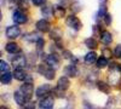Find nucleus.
<instances>
[{
	"label": "nucleus",
	"instance_id": "6ab92c4d",
	"mask_svg": "<svg viewBox=\"0 0 121 109\" xmlns=\"http://www.w3.org/2000/svg\"><path fill=\"white\" fill-rule=\"evenodd\" d=\"M23 39H24L27 43H36L40 38H39L35 33H29V34H26V35L23 36Z\"/></svg>",
	"mask_w": 121,
	"mask_h": 109
},
{
	"label": "nucleus",
	"instance_id": "72a5a7b5",
	"mask_svg": "<svg viewBox=\"0 0 121 109\" xmlns=\"http://www.w3.org/2000/svg\"><path fill=\"white\" fill-rule=\"evenodd\" d=\"M80 9H81V6L79 5V3H75V4H73V6H72V10H73V12H79L80 11Z\"/></svg>",
	"mask_w": 121,
	"mask_h": 109
},
{
	"label": "nucleus",
	"instance_id": "473e14b6",
	"mask_svg": "<svg viewBox=\"0 0 121 109\" xmlns=\"http://www.w3.org/2000/svg\"><path fill=\"white\" fill-rule=\"evenodd\" d=\"M82 108L84 109H93V105L91 104L88 101H82Z\"/></svg>",
	"mask_w": 121,
	"mask_h": 109
},
{
	"label": "nucleus",
	"instance_id": "412c9836",
	"mask_svg": "<svg viewBox=\"0 0 121 109\" xmlns=\"http://www.w3.org/2000/svg\"><path fill=\"white\" fill-rule=\"evenodd\" d=\"M41 12H43V15L45 16V17H51L52 15H53V10H52V7L51 6H44L43 7V10H41Z\"/></svg>",
	"mask_w": 121,
	"mask_h": 109
},
{
	"label": "nucleus",
	"instance_id": "4be33fe9",
	"mask_svg": "<svg viewBox=\"0 0 121 109\" xmlns=\"http://www.w3.org/2000/svg\"><path fill=\"white\" fill-rule=\"evenodd\" d=\"M11 78H12V75L10 74V73L1 74V84H4V85H9L10 83H11Z\"/></svg>",
	"mask_w": 121,
	"mask_h": 109
},
{
	"label": "nucleus",
	"instance_id": "9b49d317",
	"mask_svg": "<svg viewBox=\"0 0 121 109\" xmlns=\"http://www.w3.org/2000/svg\"><path fill=\"white\" fill-rule=\"evenodd\" d=\"M97 61H98L97 53L93 52V51L87 52V55H86L85 58H84V62H85V64H87V65H91V64H93V63H97Z\"/></svg>",
	"mask_w": 121,
	"mask_h": 109
},
{
	"label": "nucleus",
	"instance_id": "c85d7f7f",
	"mask_svg": "<svg viewBox=\"0 0 121 109\" xmlns=\"http://www.w3.org/2000/svg\"><path fill=\"white\" fill-rule=\"evenodd\" d=\"M114 56L116 58H121V45H117L115 48H114V51H113Z\"/></svg>",
	"mask_w": 121,
	"mask_h": 109
},
{
	"label": "nucleus",
	"instance_id": "7c9ffc66",
	"mask_svg": "<svg viewBox=\"0 0 121 109\" xmlns=\"http://www.w3.org/2000/svg\"><path fill=\"white\" fill-rule=\"evenodd\" d=\"M103 21H104V23H105L107 26H110V24H112V16H110L109 13H107V15L103 17Z\"/></svg>",
	"mask_w": 121,
	"mask_h": 109
},
{
	"label": "nucleus",
	"instance_id": "c756f323",
	"mask_svg": "<svg viewBox=\"0 0 121 109\" xmlns=\"http://www.w3.org/2000/svg\"><path fill=\"white\" fill-rule=\"evenodd\" d=\"M23 109H35V103L28 101V102L23 105Z\"/></svg>",
	"mask_w": 121,
	"mask_h": 109
},
{
	"label": "nucleus",
	"instance_id": "f8f14e48",
	"mask_svg": "<svg viewBox=\"0 0 121 109\" xmlns=\"http://www.w3.org/2000/svg\"><path fill=\"white\" fill-rule=\"evenodd\" d=\"M100 41H102V44L103 45H110L112 44V41H113V35H112V33H109L108 31H104V32H102L100 33Z\"/></svg>",
	"mask_w": 121,
	"mask_h": 109
},
{
	"label": "nucleus",
	"instance_id": "b1692460",
	"mask_svg": "<svg viewBox=\"0 0 121 109\" xmlns=\"http://www.w3.org/2000/svg\"><path fill=\"white\" fill-rule=\"evenodd\" d=\"M55 13H56L57 17H63V16L65 15V10H64L62 6H57V7L55 9Z\"/></svg>",
	"mask_w": 121,
	"mask_h": 109
},
{
	"label": "nucleus",
	"instance_id": "1a4fd4ad",
	"mask_svg": "<svg viewBox=\"0 0 121 109\" xmlns=\"http://www.w3.org/2000/svg\"><path fill=\"white\" fill-rule=\"evenodd\" d=\"M69 86H70V81H69V79L67 76H60L58 79L57 88H59V90H62V91H67L69 88Z\"/></svg>",
	"mask_w": 121,
	"mask_h": 109
},
{
	"label": "nucleus",
	"instance_id": "aec40b11",
	"mask_svg": "<svg viewBox=\"0 0 121 109\" xmlns=\"http://www.w3.org/2000/svg\"><path fill=\"white\" fill-rule=\"evenodd\" d=\"M108 58H105V57H100V58H98V61H97V63H96V65L99 68V69H102V68H105L107 65H108Z\"/></svg>",
	"mask_w": 121,
	"mask_h": 109
},
{
	"label": "nucleus",
	"instance_id": "5701e85b",
	"mask_svg": "<svg viewBox=\"0 0 121 109\" xmlns=\"http://www.w3.org/2000/svg\"><path fill=\"white\" fill-rule=\"evenodd\" d=\"M0 70H1V74L9 73V64H7V62L4 61V59L0 61Z\"/></svg>",
	"mask_w": 121,
	"mask_h": 109
},
{
	"label": "nucleus",
	"instance_id": "393cba45",
	"mask_svg": "<svg viewBox=\"0 0 121 109\" xmlns=\"http://www.w3.org/2000/svg\"><path fill=\"white\" fill-rule=\"evenodd\" d=\"M60 36H62V35H60V33H59L58 29H56V31H52L51 33H50V38L53 39V40H57V41L60 39Z\"/></svg>",
	"mask_w": 121,
	"mask_h": 109
},
{
	"label": "nucleus",
	"instance_id": "79ce46f5",
	"mask_svg": "<svg viewBox=\"0 0 121 109\" xmlns=\"http://www.w3.org/2000/svg\"><path fill=\"white\" fill-rule=\"evenodd\" d=\"M99 109H105V108H99Z\"/></svg>",
	"mask_w": 121,
	"mask_h": 109
},
{
	"label": "nucleus",
	"instance_id": "39448f33",
	"mask_svg": "<svg viewBox=\"0 0 121 109\" xmlns=\"http://www.w3.org/2000/svg\"><path fill=\"white\" fill-rule=\"evenodd\" d=\"M6 36L9 39H16L21 35V29L18 26H10L6 28Z\"/></svg>",
	"mask_w": 121,
	"mask_h": 109
},
{
	"label": "nucleus",
	"instance_id": "f03ea898",
	"mask_svg": "<svg viewBox=\"0 0 121 109\" xmlns=\"http://www.w3.org/2000/svg\"><path fill=\"white\" fill-rule=\"evenodd\" d=\"M12 19L16 24H24L27 21H28V17L27 15L21 11V10H16V11L12 13Z\"/></svg>",
	"mask_w": 121,
	"mask_h": 109
},
{
	"label": "nucleus",
	"instance_id": "bb28decb",
	"mask_svg": "<svg viewBox=\"0 0 121 109\" xmlns=\"http://www.w3.org/2000/svg\"><path fill=\"white\" fill-rule=\"evenodd\" d=\"M35 44H36V50L38 51H41L43 48H44V46H45V40H44L43 38H40Z\"/></svg>",
	"mask_w": 121,
	"mask_h": 109
},
{
	"label": "nucleus",
	"instance_id": "6e6552de",
	"mask_svg": "<svg viewBox=\"0 0 121 109\" xmlns=\"http://www.w3.org/2000/svg\"><path fill=\"white\" fill-rule=\"evenodd\" d=\"M53 104H55L53 98H51V97H44L43 100L40 101L39 107H40V109H52Z\"/></svg>",
	"mask_w": 121,
	"mask_h": 109
},
{
	"label": "nucleus",
	"instance_id": "ddd939ff",
	"mask_svg": "<svg viewBox=\"0 0 121 109\" xmlns=\"http://www.w3.org/2000/svg\"><path fill=\"white\" fill-rule=\"evenodd\" d=\"M5 50H6V52H9V53H17V52L21 51V48H19V46L17 45V43L10 41V43H7V44L5 45Z\"/></svg>",
	"mask_w": 121,
	"mask_h": 109
},
{
	"label": "nucleus",
	"instance_id": "f3484780",
	"mask_svg": "<svg viewBox=\"0 0 121 109\" xmlns=\"http://www.w3.org/2000/svg\"><path fill=\"white\" fill-rule=\"evenodd\" d=\"M97 87L100 92L103 93H109L110 92V85L107 84L105 81H97Z\"/></svg>",
	"mask_w": 121,
	"mask_h": 109
},
{
	"label": "nucleus",
	"instance_id": "a211bd4d",
	"mask_svg": "<svg viewBox=\"0 0 121 109\" xmlns=\"http://www.w3.org/2000/svg\"><path fill=\"white\" fill-rule=\"evenodd\" d=\"M85 45L90 48L91 51H92V50H95V48H97L98 43L96 41V39H95V38H87L86 40H85Z\"/></svg>",
	"mask_w": 121,
	"mask_h": 109
},
{
	"label": "nucleus",
	"instance_id": "ea45409f",
	"mask_svg": "<svg viewBox=\"0 0 121 109\" xmlns=\"http://www.w3.org/2000/svg\"><path fill=\"white\" fill-rule=\"evenodd\" d=\"M1 109H7V108H6V107H4V105H3V107H1Z\"/></svg>",
	"mask_w": 121,
	"mask_h": 109
},
{
	"label": "nucleus",
	"instance_id": "cd10ccee",
	"mask_svg": "<svg viewBox=\"0 0 121 109\" xmlns=\"http://www.w3.org/2000/svg\"><path fill=\"white\" fill-rule=\"evenodd\" d=\"M18 7L21 9V10H28V7H29V5H28V3H27V0H19L18 1Z\"/></svg>",
	"mask_w": 121,
	"mask_h": 109
},
{
	"label": "nucleus",
	"instance_id": "9d476101",
	"mask_svg": "<svg viewBox=\"0 0 121 109\" xmlns=\"http://www.w3.org/2000/svg\"><path fill=\"white\" fill-rule=\"evenodd\" d=\"M36 29L41 33H47L50 31V23L47 19H40L36 22Z\"/></svg>",
	"mask_w": 121,
	"mask_h": 109
},
{
	"label": "nucleus",
	"instance_id": "20e7f679",
	"mask_svg": "<svg viewBox=\"0 0 121 109\" xmlns=\"http://www.w3.org/2000/svg\"><path fill=\"white\" fill-rule=\"evenodd\" d=\"M51 91H52V86L50 85V84H44V85H40L36 88L35 95H36V97L41 98V97H46Z\"/></svg>",
	"mask_w": 121,
	"mask_h": 109
},
{
	"label": "nucleus",
	"instance_id": "423d86ee",
	"mask_svg": "<svg viewBox=\"0 0 121 109\" xmlns=\"http://www.w3.org/2000/svg\"><path fill=\"white\" fill-rule=\"evenodd\" d=\"M45 62H46V64L51 68V69H57V68L59 67V59H58L57 55H55V53L48 55V56L45 58Z\"/></svg>",
	"mask_w": 121,
	"mask_h": 109
},
{
	"label": "nucleus",
	"instance_id": "a19ab883",
	"mask_svg": "<svg viewBox=\"0 0 121 109\" xmlns=\"http://www.w3.org/2000/svg\"><path fill=\"white\" fill-rule=\"evenodd\" d=\"M12 1H19V0H12Z\"/></svg>",
	"mask_w": 121,
	"mask_h": 109
},
{
	"label": "nucleus",
	"instance_id": "2f4dec72",
	"mask_svg": "<svg viewBox=\"0 0 121 109\" xmlns=\"http://www.w3.org/2000/svg\"><path fill=\"white\" fill-rule=\"evenodd\" d=\"M32 1L35 6H45L46 0H32Z\"/></svg>",
	"mask_w": 121,
	"mask_h": 109
},
{
	"label": "nucleus",
	"instance_id": "dca6fc26",
	"mask_svg": "<svg viewBox=\"0 0 121 109\" xmlns=\"http://www.w3.org/2000/svg\"><path fill=\"white\" fill-rule=\"evenodd\" d=\"M13 76L16 80L18 81H22L27 78V73L24 72L23 68H15V72H13Z\"/></svg>",
	"mask_w": 121,
	"mask_h": 109
},
{
	"label": "nucleus",
	"instance_id": "a878e982",
	"mask_svg": "<svg viewBox=\"0 0 121 109\" xmlns=\"http://www.w3.org/2000/svg\"><path fill=\"white\" fill-rule=\"evenodd\" d=\"M55 75H56V73H55V69H47V72L45 73V78L47 79V80H52V79L55 78Z\"/></svg>",
	"mask_w": 121,
	"mask_h": 109
},
{
	"label": "nucleus",
	"instance_id": "c9c22d12",
	"mask_svg": "<svg viewBox=\"0 0 121 109\" xmlns=\"http://www.w3.org/2000/svg\"><path fill=\"white\" fill-rule=\"evenodd\" d=\"M38 70H39V73H40V74L45 75V73L47 72V69H46V68H45V67H44L43 64H40V65L38 67Z\"/></svg>",
	"mask_w": 121,
	"mask_h": 109
},
{
	"label": "nucleus",
	"instance_id": "58836bf2",
	"mask_svg": "<svg viewBox=\"0 0 121 109\" xmlns=\"http://www.w3.org/2000/svg\"><path fill=\"white\" fill-rule=\"evenodd\" d=\"M117 86H119V88L121 90V79H120V81H119V84H117Z\"/></svg>",
	"mask_w": 121,
	"mask_h": 109
},
{
	"label": "nucleus",
	"instance_id": "7ed1b4c3",
	"mask_svg": "<svg viewBox=\"0 0 121 109\" xmlns=\"http://www.w3.org/2000/svg\"><path fill=\"white\" fill-rule=\"evenodd\" d=\"M19 90H21V92L24 95V97L27 98V101H30V98H32V96L34 93V86H33V84L24 83L23 85H21Z\"/></svg>",
	"mask_w": 121,
	"mask_h": 109
},
{
	"label": "nucleus",
	"instance_id": "0eeeda50",
	"mask_svg": "<svg viewBox=\"0 0 121 109\" xmlns=\"http://www.w3.org/2000/svg\"><path fill=\"white\" fill-rule=\"evenodd\" d=\"M26 64H27V58L23 55H17L12 59V65L15 68H23L26 67Z\"/></svg>",
	"mask_w": 121,
	"mask_h": 109
},
{
	"label": "nucleus",
	"instance_id": "4468645a",
	"mask_svg": "<svg viewBox=\"0 0 121 109\" xmlns=\"http://www.w3.org/2000/svg\"><path fill=\"white\" fill-rule=\"evenodd\" d=\"M13 98H15V102L18 104V105H24L28 101H27V98L24 97V95L21 92V90H18L15 92L13 95Z\"/></svg>",
	"mask_w": 121,
	"mask_h": 109
},
{
	"label": "nucleus",
	"instance_id": "4c0bfd02",
	"mask_svg": "<svg viewBox=\"0 0 121 109\" xmlns=\"http://www.w3.org/2000/svg\"><path fill=\"white\" fill-rule=\"evenodd\" d=\"M107 1H108V0H99V4H100V5H105Z\"/></svg>",
	"mask_w": 121,
	"mask_h": 109
},
{
	"label": "nucleus",
	"instance_id": "e433bc0d",
	"mask_svg": "<svg viewBox=\"0 0 121 109\" xmlns=\"http://www.w3.org/2000/svg\"><path fill=\"white\" fill-rule=\"evenodd\" d=\"M24 83H27V84H32V76L27 75V78L24 79Z\"/></svg>",
	"mask_w": 121,
	"mask_h": 109
},
{
	"label": "nucleus",
	"instance_id": "2eb2a0df",
	"mask_svg": "<svg viewBox=\"0 0 121 109\" xmlns=\"http://www.w3.org/2000/svg\"><path fill=\"white\" fill-rule=\"evenodd\" d=\"M64 74L69 78H75L78 76V68L74 64H69L64 68Z\"/></svg>",
	"mask_w": 121,
	"mask_h": 109
},
{
	"label": "nucleus",
	"instance_id": "f704fd0d",
	"mask_svg": "<svg viewBox=\"0 0 121 109\" xmlns=\"http://www.w3.org/2000/svg\"><path fill=\"white\" fill-rule=\"evenodd\" d=\"M103 57H105V58H110V57H112V51H110V50H108V48H104V50H103Z\"/></svg>",
	"mask_w": 121,
	"mask_h": 109
},
{
	"label": "nucleus",
	"instance_id": "f257e3e1",
	"mask_svg": "<svg viewBox=\"0 0 121 109\" xmlns=\"http://www.w3.org/2000/svg\"><path fill=\"white\" fill-rule=\"evenodd\" d=\"M65 23H67L68 27L75 29V31H79V29L81 28V21H80V19L76 16H74V15L68 16L67 19H65Z\"/></svg>",
	"mask_w": 121,
	"mask_h": 109
}]
</instances>
